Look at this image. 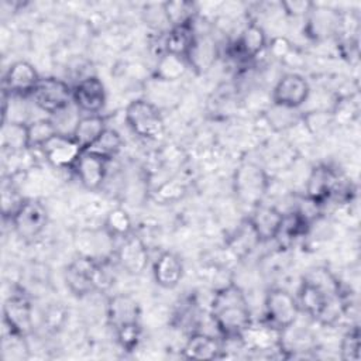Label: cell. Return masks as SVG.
<instances>
[{
	"label": "cell",
	"mask_w": 361,
	"mask_h": 361,
	"mask_svg": "<svg viewBox=\"0 0 361 361\" xmlns=\"http://www.w3.org/2000/svg\"><path fill=\"white\" fill-rule=\"evenodd\" d=\"M210 316L224 338H241L252 324L244 292L234 283L216 290L210 303Z\"/></svg>",
	"instance_id": "6da1fadb"
},
{
	"label": "cell",
	"mask_w": 361,
	"mask_h": 361,
	"mask_svg": "<svg viewBox=\"0 0 361 361\" xmlns=\"http://www.w3.org/2000/svg\"><path fill=\"white\" fill-rule=\"evenodd\" d=\"M111 282L113 276L107 265L90 257H79L65 269V283L76 296L89 295L96 289H104Z\"/></svg>",
	"instance_id": "7a4b0ae2"
},
{
	"label": "cell",
	"mask_w": 361,
	"mask_h": 361,
	"mask_svg": "<svg viewBox=\"0 0 361 361\" xmlns=\"http://www.w3.org/2000/svg\"><path fill=\"white\" fill-rule=\"evenodd\" d=\"M269 178L264 168L254 162L241 164L233 178V189L243 204L255 207L259 204L268 190Z\"/></svg>",
	"instance_id": "3957f363"
},
{
	"label": "cell",
	"mask_w": 361,
	"mask_h": 361,
	"mask_svg": "<svg viewBox=\"0 0 361 361\" xmlns=\"http://www.w3.org/2000/svg\"><path fill=\"white\" fill-rule=\"evenodd\" d=\"M126 123L130 130L145 140H158L165 130L164 118L155 104L138 99L126 107Z\"/></svg>",
	"instance_id": "277c9868"
},
{
	"label": "cell",
	"mask_w": 361,
	"mask_h": 361,
	"mask_svg": "<svg viewBox=\"0 0 361 361\" xmlns=\"http://www.w3.org/2000/svg\"><path fill=\"white\" fill-rule=\"evenodd\" d=\"M264 307L267 323L279 331L292 327L300 312L296 298L281 288H274L267 293Z\"/></svg>",
	"instance_id": "5b68a950"
},
{
	"label": "cell",
	"mask_w": 361,
	"mask_h": 361,
	"mask_svg": "<svg viewBox=\"0 0 361 361\" xmlns=\"http://www.w3.org/2000/svg\"><path fill=\"white\" fill-rule=\"evenodd\" d=\"M31 96L35 104L49 114H58L73 103L72 87L62 79L54 76L41 78Z\"/></svg>",
	"instance_id": "8992f818"
},
{
	"label": "cell",
	"mask_w": 361,
	"mask_h": 361,
	"mask_svg": "<svg viewBox=\"0 0 361 361\" xmlns=\"http://www.w3.org/2000/svg\"><path fill=\"white\" fill-rule=\"evenodd\" d=\"M11 223L21 238L32 240L44 231L48 223V213L41 202L25 199L11 217Z\"/></svg>",
	"instance_id": "52a82bcc"
},
{
	"label": "cell",
	"mask_w": 361,
	"mask_h": 361,
	"mask_svg": "<svg viewBox=\"0 0 361 361\" xmlns=\"http://www.w3.org/2000/svg\"><path fill=\"white\" fill-rule=\"evenodd\" d=\"M41 151L44 152V157L52 166L61 169H73L76 161L83 152L82 147L71 134L61 133H56L52 138H49L41 147Z\"/></svg>",
	"instance_id": "ba28073f"
},
{
	"label": "cell",
	"mask_w": 361,
	"mask_h": 361,
	"mask_svg": "<svg viewBox=\"0 0 361 361\" xmlns=\"http://www.w3.org/2000/svg\"><path fill=\"white\" fill-rule=\"evenodd\" d=\"M309 93V83L302 75L286 73L274 86L272 102L276 106L298 109L307 100Z\"/></svg>",
	"instance_id": "9c48e42d"
},
{
	"label": "cell",
	"mask_w": 361,
	"mask_h": 361,
	"mask_svg": "<svg viewBox=\"0 0 361 361\" xmlns=\"http://www.w3.org/2000/svg\"><path fill=\"white\" fill-rule=\"evenodd\" d=\"M72 102L78 110L87 114H99L106 103V90L100 79L86 76L72 87Z\"/></svg>",
	"instance_id": "30bf717a"
},
{
	"label": "cell",
	"mask_w": 361,
	"mask_h": 361,
	"mask_svg": "<svg viewBox=\"0 0 361 361\" xmlns=\"http://www.w3.org/2000/svg\"><path fill=\"white\" fill-rule=\"evenodd\" d=\"M41 76L32 63L27 61H17L7 69L3 79V90L8 94L25 96L32 94Z\"/></svg>",
	"instance_id": "8fae6325"
},
{
	"label": "cell",
	"mask_w": 361,
	"mask_h": 361,
	"mask_svg": "<svg viewBox=\"0 0 361 361\" xmlns=\"http://www.w3.org/2000/svg\"><path fill=\"white\" fill-rule=\"evenodd\" d=\"M3 331L25 336L31 327V305L23 293L11 295L3 305Z\"/></svg>",
	"instance_id": "7c38bea8"
},
{
	"label": "cell",
	"mask_w": 361,
	"mask_h": 361,
	"mask_svg": "<svg viewBox=\"0 0 361 361\" xmlns=\"http://www.w3.org/2000/svg\"><path fill=\"white\" fill-rule=\"evenodd\" d=\"M338 178L326 165H317L312 169L306 183V197L314 204H322L337 193Z\"/></svg>",
	"instance_id": "4fadbf2b"
},
{
	"label": "cell",
	"mask_w": 361,
	"mask_h": 361,
	"mask_svg": "<svg viewBox=\"0 0 361 361\" xmlns=\"http://www.w3.org/2000/svg\"><path fill=\"white\" fill-rule=\"evenodd\" d=\"M334 299H338V298L331 296L316 282H313L307 278H303L300 288L298 290L296 302H298L299 310L305 312L306 314H309L313 319H322L329 303Z\"/></svg>",
	"instance_id": "5bb4252c"
},
{
	"label": "cell",
	"mask_w": 361,
	"mask_h": 361,
	"mask_svg": "<svg viewBox=\"0 0 361 361\" xmlns=\"http://www.w3.org/2000/svg\"><path fill=\"white\" fill-rule=\"evenodd\" d=\"M117 262L131 275L141 274L148 264V251L142 240L133 234L124 237L117 250Z\"/></svg>",
	"instance_id": "9a60e30c"
},
{
	"label": "cell",
	"mask_w": 361,
	"mask_h": 361,
	"mask_svg": "<svg viewBox=\"0 0 361 361\" xmlns=\"http://www.w3.org/2000/svg\"><path fill=\"white\" fill-rule=\"evenodd\" d=\"M282 213L267 204H257L252 210L251 217L248 219V224L255 234L258 241H271L278 237L281 223H282Z\"/></svg>",
	"instance_id": "2e32d148"
},
{
	"label": "cell",
	"mask_w": 361,
	"mask_h": 361,
	"mask_svg": "<svg viewBox=\"0 0 361 361\" xmlns=\"http://www.w3.org/2000/svg\"><path fill=\"white\" fill-rule=\"evenodd\" d=\"M106 314L109 324L117 330L123 326L138 323L140 306L131 295L117 293L107 300Z\"/></svg>",
	"instance_id": "e0dca14e"
},
{
	"label": "cell",
	"mask_w": 361,
	"mask_h": 361,
	"mask_svg": "<svg viewBox=\"0 0 361 361\" xmlns=\"http://www.w3.org/2000/svg\"><path fill=\"white\" fill-rule=\"evenodd\" d=\"M79 182L89 190L102 186L107 172V161L83 151L73 166Z\"/></svg>",
	"instance_id": "ac0fdd59"
},
{
	"label": "cell",
	"mask_w": 361,
	"mask_h": 361,
	"mask_svg": "<svg viewBox=\"0 0 361 361\" xmlns=\"http://www.w3.org/2000/svg\"><path fill=\"white\" fill-rule=\"evenodd\" d=\"M306 17L305 31L313 39L330 37L340 25V14L329 7L313 6Z\"/></svg>",
	"instance_id": "d6986e66"
},
{
	"label": "cell",
	"mask_w": 361,
	"mask_h": 361,
	"mask_svg": "<svg viewBox=\"0 0 361 361\" xmlns=\"http://www.w3.org/2000/svg\"><path fill=\"white\" fill-rule=\"evenodd\" d=\"M152 274L155 282L165 289L175 288L183 276L182 259L171 251L162 252L154 262Z\"/></svg>",
	"instance_id": "ffe728a7"
},
{
	"label": "cell",
	"mask_w": 361,
	"mask_h": 361,
	"mask_svg": "<svg viewBox=\"0 0 361 361\" xmlns=\"http://www.w3.org/2000/svg\"><path fill=\"white\" fill-rule=\"evenodd\" d=\"M267 47V35L262 27L255 23L248 24L234 42L235 54L243 59L255 58Z\"/></svg>",
	"instance_id": "44dd1931"
},
{
	"label": "cell",
	"mask_w": 361,
	"mask_h": 361,
	"mask_svg": "<svg viewBox=\"0 0 361 361\" xmlns=\"http://www.w3.org/2000/svg\"><path fill=\"white\" fill-rule=\"evenodd\" d=\"M221 344L220 341L204 333H193L183 348L186 358L192 360H214L221 357Z\"/></svg>",
	"instance_id": "7402d4cb"
},
{
	"label": "cell",
	"mask_w": 361,
	"mask_h": 361,
	"mask_svg": "<svg viewBox=\"0 0 361 361\" xmlns=\"http://www.w3.org/2000/svg\"><path fill=\"white\" fill-rule=\"evenodd\" d=\"M196 39V32L193 23L179 27H171L168 34L165 35V52L182 56L186 59L188 54L190 52L193 42Z\"/></svg>",
	"instance_id": "603a6c76"
},
{
	"label": "cell",
	"mask_w": 361,
	"mask_h": 361,
	"mask_svg": "<svg viewBox=\"0 0 361 361\" xmlns=\"http://www.w3.org/2000/svg\"><path fill=\"white\" fill-rule=\"evenodd\" d=\"M106 128V121L100 114H86L78 120L71 135L82 149H86Z\"/></svg>",
	"instance_id": "cb8c5ba5"
},
{
	"label": "cell",
	"mask_w": 361,
	"mask_h": 361,
	"mask_svg": "<svg viewBox=\"0 0 361 361\" xmlns=\"http://www.w3.org/2000/svg\"><path fill=\"white\" fill-rule=\"evenodd\" d=\"M121 145H123V140H121V135L113 130V128H106L86 149L83 151H87L99 158H103L104 161H110L113 159L121 149Z\"/></svg>",
	"instance_id": "d4e9b609"
},
{
	"label": "cell",
	"mask_w": 361,
	"mask_h": 361,
	"mask_svg": "<svg viewBox=\"0 0 361 361\" xmlns=\"http://www.w3.org/2000/svg\"><path fill=\"white\" fill-rule=\"evenodd\" d=\"M162 11L171 27L192 24L196 16V4L185 0H173L162 3Z\"/></svg>",
	"instance_id": "484cf974"
},
{
	"label": "cell",
	"mask_w": 361,
	"mask_h": 361,
	"mask_svg": "<svg viewBox=\"0 0 361 361\" xmlns=\"http://www.w3.org/2000/svg\"><path fill=\"white\" fill-rule=\"evenodd\" d=\"M1 145L4 149H8L11 154L27 149L28 148L27 124L18 123V121L3 123Z\"/></svg>",
	"instance_id": "4316f807"
},
{
	"label": "cell",
	"mask_w": 361,
	"mask_h": 361,
	"mask_svg": "<svg viewBox=\"0 0 361 361\" xmlns=\"http://www.w3.org/2000/svg\"><path fill=\"white\" fill-rule=\"evenodd\" d=\"M310 227V219L306 217L300 210H293L290 213H286L282 216L281 228L276 238H286V240H295L302 235H305L309 231Z\"/></svg>",
	"instance_id": "83f0119b"
},
{
	"label": "cell",
	"mask_w": 361,
	"mask_h": 361,
	"mask_svg": "<svg viewBox=\"0 0 361 361\" xmlns=\"http://www.w3.org/2000/svg\"><path fill=\"white\" fill-rule=\"evenodd\" d=\"M214 58L216 47L213 45V42L209 38H199L196 35L193 47L186 56L188 63L196 69H207L214 61Z\"/></svg>",
	"instance_id": "f1b7e54d"
},
{
	"label": "cell",
	"mask_w": 361,
	"mask_h": 361,
	"mask_svg": "<svg viewBox=\"0 0 361 361\" xmlns=\"http://www.w3.org/2000/svg\"><path fill=\"white\" fill-rule=\"evenodd\" d=\"M58 133L54 120L38 118L27 124L28 148H41L49 138Z\"/></svg>",
	"instance_id": "f546056e"
},
{
	"label": "cell",
	"mask_w": 361,
	"mask_h": 361,
	"mask_svg": "<svg viewBox=\"0 0 361 361\" xmlns=\"http://www.w3.org/2000/svg\"><path fill=\"white\" fill-rule=\"evenodd\" d=\"M188 65L185 58L164 52L157 65V75L164 80H176L185 75Z\"/></svg>",
	"instance_id": "4dcf8cb0"
},
{
	"label": "cell",
	"mask_w": 361,
	"mask_h": 361,
	"mask_svg": "<svg viewBox=\"0 0 361 361\" xmlns=\"http://www.w3.org/2000/svg\"><path fill=\"white\" fill-rule=\"evenodd\" d=\"M131 219L124 209L116 207L107 213L104 219V230L110 237L124 238L131 234Z\"/></svg>",
	"instance_id": "1f68e13d"
},
{
	"label": "cell",
	"mask_w": 361,
	"mask_h": 361,
	"mask_svg": "<svg viewBox=\"0 0 361 361\" xmlns=\"http://www.w3.org/2000/svg\"><path fill=\"white\" fill-rule=\"evenodd\" d=\"M295 110L296 109H288V107L274 104V109L267 113V118L274 128L285 130L288 127H292L296 123L298 116Z\"/></svg>",
	"instance_id": "d6a6232c"
},
{
	"label": "cell",
	"mask_w": 361,
	"mask_h": 361,
	"mask_svg": "<svg viewBox=\"0 0 361 361\" xmlns=\"http://www.w3.org/2000/svg\"><path fill=\"white\" fill-rule=\"evenodd\" d=\"M117 334V341L121 345L123 350L126 351H133L140 343L141 338V327L140 323H133L123 326L116 330Z\"/></svg>",
	"instance_id": "836d02e7"
},
{
	"label": "cell",
	"mask_w": 361,
	"mask_h": 361,
	"mask_svg": "<svg viewBox=\"0 0 361 361\" xmlns=\"http://www.w3.org/2000/svg\"><path fill=\"white\" fill-rule=\"evenodd\" d=\"M341 358L345 361H358L360 360V331L358 329L350 330L341 340L340 344Z\"/></svg>",
	"instance_id": "e575fe53"
},
{
	"label": "cell",
	"mask_w": 361,
	"mask_h": 361,
	"mask_svg": "<svg viewBox=\"0 0 361 361\" xmlns=\"http://www.w3.org/2000/svg\"><path fill=\"white\" fill-rule=\"evenodd\" d=\"M25 199L20 197V195L10 186L3 185L1 189V212L4 217H13L14 213L20 209V206L23 204Z\"/></svg>",
	"instance_id": "d590c367"
},
{
	"label": "cell",
	"mask_w": 361,
	"mask_h": 361,
	"mask_svg": "<svg viewBox=\"0 0 361 361\" xmlns=\"http://www.w3.org/2000/svg\"><path fill=\"white\" fill-rule=\"evenodd\" d=\"M281 6L286 11V14L293 17H300V16H307L314 4L306 0H293V1H283Z\"/></svg>",
	"instance_id": "8d00e7d4"
},
{
	"label": "cell",
	"mask_w": 361,
	"mask_h": 361,
	"mask_svg": "<svg viewBox=\"0 0 361 361\" xmlns=\"http://www.w3.org/2000/svg\"><path fill=\"white\" fill-rule=\"evenodd\" d=\"M303 120L306 121V126L309 127V130L316 134L323 131L330 123V118L327 117V114L324 111H313V113L307 114L306 117H303Z\"/></svg>",
	"instance_id": "74e56055"
},
{
	"label": "cell",
	"mask_w": 361,
	"mask_h": 361,
	"mask_svg": "<svg viewBox=\"0 0 361 361\" xmlns=\"http://www.w3.org/2000/svg\"><path fill=\"white\" fill-rule=\"evenodd\" d=\"M269 49L274 54V56L283 58L290 51V42L283 37H276V38L272 39V42L269 45Z\"/></svg>",
	"instance_id": "f35d334b"
}]
</instances>
